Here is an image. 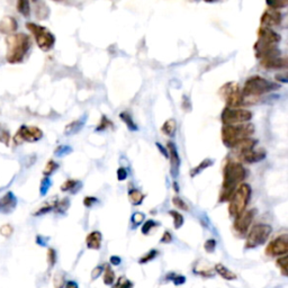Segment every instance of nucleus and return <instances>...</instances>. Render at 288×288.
Returning a JSON list of instances; mask_svg holds the SVG:
<instances>
[{
    "label": "nucleus",
    "mask_w": 288,
    "mask_h": 288,
    "mask_svg": "<svg viewBox=\"0 0 288 288\" xmlns=\"http://www.w3.org/2000/svg\"><path fill=\"white\" fill-rule=\"evenodd\" d=\"M247 176V171L244 167L239 162L228 161L223 170V183L222 190L219 194V201H228L231 199L233 193L243 181Z\"/></svg>",
    "instance_id": "obj_1"
},
{
    "label": "nucleus",
    "mask_w": 288,
    "mask_h": 288,
    "mask_svg": "<svg viewBox=\"0 0 288 288\" xmlns=\"http://www.w3.org/2000/svg\"><path fill=\"white\" fill-rule=\"evenodd\" d=\"M7 55L6 59L9 63L17 64L23 62L26 54L32 46L31 37L27 34L17 33L9 35L6 38Z\"/></svg>",
    "instance_id": "obj_2"
},
{
    "label": "nucleus",
    "mask_w": 288,
    "mask_h": 288,
    "mask_svg": "<svg viewBox=\"0 0 288 288\" xmlns=\"http://www.w3.org/2000/svg\"><path fill=\"white\" fill-rule=\"evenodd\" d=\"M278 88V86L272 84L271 81L267 80V79L260 77V75H252L243 86V89L241 93H242L243 104H248L251 105V103H254V100L260 97L261 95L272 91Z\"/></svg>",
    "instance_id": "obj_3"
},
{
    "label": "nucleus",
    "mask_w": 288,
    "mask_h": 288,
    "mask_svg": "<svg viewBox=\"0 0 288 288\" xmlns=\"http://www.w3.org/2000/svg\"><path fill=\"white\" fill-rule=\"evenodd\" d=\"M254 132V126L250 123L230 124L222 127V141L225 146L233 149L242 140L250 138Z\"/></svg>",
    "instance_id": "obj_4"
},
{
    "label": "nucleus",
    "mask_w": 288,
    "mask_h": 288,
    "mask_svg": "<svg viewBox=\"0 0 288 288\" xmlns=\"http://www.w3.org/2000/svg\"><path fill=\"white\" fill-rule=\"evenodd\" d=\"M251 187L248 183H240L233 193V195L230 199L229 205V212L230 215L233 217H236L241 213L246 211V208L249 204L251 198Z\"/></svg>",
    "instance_id": "obj_5"
},
{
    "label": "nucleus",
    "mask_w": 288,
    "mask_h": 288,
    "mask_svg": "<svg viewBox=\"0 0 288 288\" xmlns=\"http://www.w3.org/2000/svg\"><path fill=\"white\" fill-rule=\"evenodd\" d=\"M27 30L34 35L37 46L42 51L48 52L55 44V36H54L48 28L35 23H27Z\"/></svg>",
    "instance_id": "obj_6"
},
{
    "label": "nucleus",
    "mask_w": 288,
    "mask_h": 288,
    "mask_svg": "<svg viewBox=\"0 0 288 288\" xmlns=\"http://www.w3.org/2000/svg\"><path fill=\"white\" fill-rule=\"evenodd\" d=\"M271 232V226L268 224H255L248 234L246 248L247 249H253V248L262 246L269 239Z\"/></svg>",
    "instance_id": "obj_7"
},
{
    "label": "nucleus",
    "mask_w": 288,
    "mask_h": 288,
    "mask_svg": "<svg viewBox=\"0 0 288 288\" xmlns=\"http://www.w3.org/2000/svg\"><path fill=\"white\" fill-rule=\"evenodd\" d=\"M222 122L224 125L248 123L252 118V113L243 108H230L226 107L222 111Z\"/></svg>",
    "instance_id": "obj_8"
},
{
    "label": "nucleus",
    "mask_w": 288,
    "mask_h": 288,
    "mask_svg": "<svg viewBox=\"0 0 288 288\" xmlns=\"http://www.w3.org/2000/svg\"><path fill=\"white\" fill-rule=\"evenodd\" d=\"M219 95L225 100L226 105L230 108H237L240 105H243L242 93L235 82H228L219 90Z\"/></svg>",
    "instance_id": "obj_9"
},
{
    "label": "nucleus",
    "mask_w": 288,
    "mask_h": 288,
    "mask_svg": "<svg viewBox=\"0 0 288 288\" xmlns=\"http://www.w3.org/2000/svg\"><path fill=\"white\" fill-rule=\"evenodd\" d=\"M43 138V132L41 128L36 126H21L16 133L14 142L19 144L21 142H36Z\"/></svg>",
    "instance_id": "obj_10"
},
{
    "label": "nucleus",
    "mask_w": 288,
    "mask_h": 288,
    "mask_svg": "<svg viewBox=\"0 0 288 288\" xmlns=\"http://www.w3.org/2000/svg\"><path fill=\"white\" fill-rule=\"evenodd\" d=\"M288 251V237L286 234L277 236L276 239L270 241V243L266 248V253L270 257H278L285 255Z\"/></svg>",
    "instance_id": "obj_11"
},
{
    "label": "nucleus",
    "mask_w": 288,
    "mask_h": 288,
    "mask_svg": "<svg viewBox=\"0 0 288 288\" xmlns=\"http://www.w3.org/2000/svg\"><path fill=\"white\" fill-rule=\"evenodd\" d=\"M257 213L255 210H249V211H244L243 213H241L239 216H236L235 221H234V230L241 234V235H244L248 232V230L250 229L251 223L253 221L254 215Z\"/></svg>",
    "instance_id": "obj_12"
},
{
    "label": "nucleus",
    "mask_w": 288,
    "mask_h": 288,
    "mask_svg": "<svg viewBox=\"0 0 288 288\" xmlns=\"http://www.w3.org/2000/svg\"><path fill=\"white\" fill-rule=\"evenodd\" d=\"M283 16L280 14L279 10L276 9H271L269 8L267 10H265V13L262 14V16L260 18V23L262 25V27H272V26H277L282 23Z\"/></svg>",
    "instance_id": "obj_13"
},
{
    "label": "nucleus",
    "mask_w": 288,
    "mask_h": 288,
    "mask_svg": "<svg viewBox=\"0 0 288 288\" xmlns=\"http://www.w3.org/2000/svg\"><path fill=\"white\" fill-rule=\"evenodd\" d=\"M16 206H17V198L14 193L8 192L0 198V213L1 214L12 213V212L16 208Z\"/></svg>",
    "instance_id": "obj_14"
},
{
    "label": "nucleus",
    "mask_w": 288,
    "mask_h": 288,
    "mask_svg": "<svg viewBox=\"0 0 288 288\" xmlns=\"http://www.w3.org/2000/svg\"><path fill=\"white\" fill-rule=\"evenodd\" d=\"M168 157L170 158V165H171V175L174 177H177L180 167V157L178 154L177 147L172 142L168 143Z\"/></svg>",
    "instance_id": "obj_15"
},
{
    "label": "nucleus",
    "mask_w": 288,
    "mask_h": 288,
    "mask_svg": "<svg viewBox=\"0 0 288 288\" xmlns=\"http://www.w3.org/2000/svg\"><path fill=\"white\" fill-rule=\"evenodd\" d=\"M258 39L260 41L270 43V44H278L280 42V37L279 34H277L276 32H273L272 30H270L268 27H260L258 30Z\"/></svg>",
    "instance_id": "obj_16"
},
{
    "label": "nucleus",
    "mask_w": 288,
    "mask_h": 288,
    "mask_svg": "<svg viewBox=\"0 0 288 288\" xmlns=\"http://www.w3.org/2000/svg\"><path fill=\"white\" fill-rule=\"evenodd\" d=\"M18 28L17 20L12 16H5L0 19V33L13 35Z\"/></svg>",
    "instance_id": "obj_17"
},
{
    "label": "nucleus",
    "mask_w": 288,
    "mask_h": 288,
    "mask_svg": "<svg viewBox=\"0 0 288 288\" xmlns=\"http://www.w3.org/2000/svg\"><path fill=\"white\" fill-rule=\"evenodd\" d=\"M261 66L266 69H284L287 67V60L285 57H280L279 55L270 56L267 59L261 60Z\"/></svg>",
    "instance_id": "obj_18"
},
{
    "label": "nucleus",
    "mask_w": 288,
    "mask_h": 288,
    "mask_svg": "<svg viewBox=\"0 0 288 288\" xmlns=\"http://www.w3.org/2000/svg\"><path fill=\"white\" fill-rule=\"evenodd\" d=\"M240 159L247 162V163H254V162H258L260 160H264L266 157V152L264 150H259L255 151L254 149H252L248 152H244L242 154H240Z\"/></svg>",
    "instance_id": "obj_19"
},
{
    "label": "nucleus",
    "mask_w": 288,
    "mask_h": 288,
    "mask_svg": "<svg viewBox=\"0 0 288 288\" xmlns=\"http://www.w3.org/2000/svg\"><path fill=\"white\" fill-rule=\"evenodd\" d=\"M102 241L103 235L99 231H92L86 237V243H87L88 249L91 250H99L102 248Z\"/></svg>",
    "instance_id": "obj_20"
},
{
    "label": "nucleus",
    "mask_w": 288,
    "mask_h": 288,
    "mask_svg": "<svg viewBox=\"0 0 288 288\" xmlns=\"http://www.w3.org/2000/svg\"><path fill=\"white\" fill-rule=\"evenodd\" d=\"M214 269H215V271L217 272L223 279H225V280H235L236 279L235 273H234L232 270H230L228 267H225L224 265L216 264Z\"/></svg>",
    "instance_id": "obj_21"
},
{
    "label": "nucleus",
    "mask_w": 288,
    "mask_h": 288,
    "mask_svg": "<svg viewBox=\"0 0 288 288\" xmlns=\"http://www.w3.org/2000/svg\"><path fill=\"white\" fill-rule=\"evenodd\" d=\"M194 272L197 273V275L203 276V277H213L215 275V270H213L210 267H207L206 265L201 266L200 262H196L195 267H194Z\"/></svg>",
    "instance_id": "obj_22"
},
{
    "label": "nucleus",
    "mask_w": 288,
    "mask_h": 288,
    "mask_svg": "<svg viewBox=\"0 0 288 288\" xmlns=\"http://www.w3.org/2000/svg\"><path fill=\"white\" fill-rule=\"evenodd\" d=\"M176 129H177V123H176V121L174 120V118L165 121L164 124L162 125V127H161L162 133L168 136H174L175 133H176Z\"/></svg>",
    "instance_id": "obj_23"
},
{
    "label": "nucleus",
    "mask_w": 288,
    "mask_h": 288,
    "mask_svg": "<svg viewBox=\"0 0 288 288\" xmlns=\"http://www.w3.org/2000/svg\"><path fill=\"white\" fill-rule=\"evenodd\" d=\"M128 198L133 205H141L144 200V194L139 189H132L128 192Z\"/></svg>",
    "instance_id": "obj_24"
},
{
    "label": "nucleus",
    "mask_w": 288,
    "mask_h": 288,
    "mask_svg": "<svg viewBox=\"0 0 288 288\" xmlns=\"http://www.w3.org/2000/svg\"><path fill=\"white\" fill-rule=\"evenodd\" d=\"M17 10L24 17L31 15V3L30 0H17Z\"/></svg>",
    "instance_id": "obj_25"
},
{
    "label": "nucleus",
    "mask_w": 288,
    "mask_h": 288,
    "mask_svg": "<svg viewBox=\"0 0 288 288\" xmlns=\"http://www.w3.org/2000/svg\"><path fill=\"white\" fill-rule=\"evenodd\" d=\"M115 280H116V277H115L114 270L106 265L105 270H104V283H105V285L110 286L115 283Z\"/></svg>",
    "instance_id": "obj_26"
},
{
    "label": "nucleus",
    "mask_w": 288,
    "mask_h": 288,
    "mask_svg": "<svg viewBox=\"0 0 288 288\" xmlns=\"http://www.w3.org/2000/svg\"><path fill=\"white\" fill-rule=\"evenodd\" d=\"M213 164V160L211 159H205L204 161H201L199 164L197 165V167H195L192 170V172H190V175H192V177H195V176H197L198 174H200L201 171L205 170V169L211 167V165Z\"/></svg>",
    "instance_id": "obj_27"
},
{
    "label": "nucleus",
    "mask_w": 288,
    "mask_h": 288,
    "mask_svg": "<svg viewBox=\"0 0 288 288\" xmlns=\"http://www.w3.org/2000/svg\"><path fill=\"white\" fill-rule=\"evenodd\" d=\"M56 201L57 200H54V201H51V203H46L45 205H43L42 207H39L38 210L35 212L34 216H41V215L48 214L49 212L54 210V207H55V205H56Z\"/></svg>",
    "instance_id": "obj_28"
},
{
    "label": "nucleus",
    "mask_w": 288,
    "mask_h": 288,
    "mask_svg": "<svg viewBox=\"0 0 288 288\" xmlns=\"http://www.w3.org/2000/svg\"><path fill=\"white\" fill-rule=\"evenodd\" d=\"M169 215H170L172 219H174L175 229L178 230L181 228L183 224V216L177 211H169Z\"/></svg>",
    "instance_id": "obj_29"
},
{
    "label": "nucleus",
    "mask_w": 288,
    "mask_h": 288,
    "mask_svg": "<svg viewBox=\"0 0 288 288\" xmlns=\"http://www.w3.org/2000/svg\"><path fill=\"white\" fill-rule=\"evenodd\" d=\"M69 199L68 198H64V199L60 200V201H56V205L55 207H54V211H55V213L57 214H63L66 213V211L69 208Z\"/></svg>",
    "instance_id": "obj_30"
},
{
    "label": "nucleus",
    "mask_w": 288,
    "mask_h": 288,
    "mask_svg": "<svg viewBox=\"0 0 288 288\" xmlns=\"http://www.w3.org/2000/svg\"><path fill=\"white\" fill-rule=\"evenodd\" d=\"M113 288H133V283L128 278L122 276L117 280H115Z\"/></svg>",
    "instance_id": "obj_31"
},
{
    "label": "nucleus",
    "mask_w": 288,
    "mask_h": 288,
    "mask_svg": "<svg viewBox=\"0 0 288 288\" xmlns=\"http://www.w3.org/2000/svg\"><path fill=\"white\" fill-rule=\"evenodd\" d=\"M266 2H267L269 8L278 10V9L285 8L287 6L288 0H266Z\"/></svg>",
    "instance_id": "obj_32"
},
{
    "label": "nucleus",
    "mask_w": 288,
    "mask_h": 288,
    "mask_svg": "<svg viewBox=\"0 0 288 288\" xmlns=\"http://www.w3.org/2000/svg\"><path fill=\"white\" fill-rule=\"evenodd\" d=\"M121 118L124 121V123L126 125H127V127L129 129H132V131H136V129H138V126H136L135 122L133 121V118L131 117V115H128L127 113H125V111H123V113L121 114Z\"/></svg>",
    "instance_id": "obj_33"
},
{
    "label": "nucleus",
    "mask_w": 288,
    "mask_h": 288,
    "mask_svg": "<svg viewBox=\"0 0 288 288\" xmlns=\"http://www.w3.org/2000/svg\"><path fill=\"white\" fill-rule=\"evenodd\" d=\"M57 168H59V164H57L55 161L50 160L48 163H46L44 170H43V175H44L45 177H50Z\"/></svg>",
    "instance_id": "obj_34"
},
{
    "label": "nucleus",
    "mask_w": 288,
    "mask_h": 288,
    "mask_svg": "<svg viewBox=\"0 0 288 288\" xmlns=\"http://www.w3.org/2000/svg\"><path fill=\"white\" fill-rule=\"evenodd\" d=\"M158 254H159V251L158 250H150L146 254H144L143 257L140 259L139 262L140 264H147V262L153 261V259H156Z\"/></svg>",
    "instance_id": "obj_35"
},
{
    "label": "nucleus",
    "mask_w": 288,
    "mask_h": 288,
    "mask_svg": "<svg viewBox=\"0 0 288 288\" xmlns=\"http://www.w3.org/2000/svg\"><path fill=\"white\" fill-rule=\"evenodd\" d=\"M79 185V182L77 180H73V179H68L66 182L62 183V186H61V190L62 192H72V190L75 189V187Z\"/></svg>",
    "instance_id": "obj_36"
},
{
    "label": "nucleus",
    "mask_w": 288,
    "mask_h": 288,
    "mask_svg": "<svg viewBox=\"0 0 288 288\" xmlns=\"http://www.w3.org/2000/svg\"><path fill=\"white\" fill-rule=\"evenodd\" d=\"M56 251L53 249V248H49L48 250V265L49 268L52 269L56 264Z\"/></svg>",
    "instance_id": "obj_37"
},
{
    "label": "nucleus",
    "mask_w": 288,
    "mask_h": 288,
    "mask_svg": "<svg viewBox=\"0 0 288 288\" xmlns=\"http://www.w3.org/2000/svg\"><path fill=\"white\" fill-rule=\"evenodd\" d=\"M144 219H145V214L141 213V212H136V213L132 215L131 221H132V224L136 228V226L142 224V223L144 222Z\"/></svg>",
    "instance_id": "obj_38"
},
{
    "label": "nucleus",
    "mask_w": 288,
    "mask_h": 288,
    "mask_svg": "<svg viewBox=\"0 0 288 288\" xmlns=\"http://www.w3.org/2000/svg\"><path fill=\"white\" fill-rule=\"evenodd\" d=\"M13 233H14L13 225L3 224L1 228H0V234H1V236L6 237V239H8V237L12 236Z\"/></svg>",
    "instance_id": "obj_39"
},
{
    "label": "nucleus",
    "mask_w": 288,
    "mask_h": 288,
    "mask_svg": "<svg viewBox=\"0 0 288 288\" xmlns=\"http://www.w3.org/2000/svg\"><path fill=\"white\" fill-rule=\"evenodd\" d=\"M54 288H63L64 285V275L62 272H57L54 275L53 278Z\"/></svg>",
    "instance_id": "obj_40"
},
{
    "label": "nucleus",
    "mask_w": 288,
    "mask_h": 288,
    "mask_svg": "<svg viewBox=\"0 0 288 288\" xmlns=\"http://www.w3.org/2000/svg\"><path fill=\"white\" fill-rule=\"evenodd\" d=\"M172 204L175 205L176 207H178V208H180V210H182V211H189V207H188V205H187L185 201L182 200V198H180V197H178V196H175L174 198H172Z\"/></svg>",
    "instance_id": "obj_41"
},
{
    "label": "nucleus",
    "mask_w": 288,
    "mask_h": 288,
    "mask_svg": "<svg viewBox=\"0 0 288 288\" xmlns=\"http://www.w3.org/2000/svg\"><path fill=\"white\" fill-rule=\"evenodd\" d=\"M158 223L156 221H153V219H149V221H146L145 223H144V225L142 226L141 231L143 234H145V235H147V234L150 233L151 230H152L153 228H156Z\"/></svg>",
    "instance_id": "obj_42"
},
{
    "label": "nucleus",
    "mask_w": 288,
    "mask_h": 288,
    "mask_svg": "<svg viewBox=\"0 0 288 288\" xmlns=\"http://www.w3.org/2000/svg\"><path fill=\"white\" fill-rule=\"evenodd\" d=\"M277 266H278L280 271L284 276H287V257L286 254L283 255L282 258H279L278 260H277Z\"/></svg>",
    "instance_id": "obj_43"
},
{
    "label": "nucleus",
    "mask_w": 288,
    "mask_h": 288,
    "mask_svg": "<svg viewBox=\"0 0 288 288\" xmlns=\"http://www.w3.org/2000/svg\"><path fill=\"white\" fill-rule=\"evenodd\" d=\"M50 187H51V180L49 179V177H45L42 180L41 182V188H39V192H41V195L44 196L48 193V190Z\"/></svg>",
    "instance_id": "obj_44"
},
{
    "label": "nucleus",
    "mask_w": 288,
    "mask_h": 288,
    "mask_svg": "<svg viewBox=\"0 0 288 288\" xmlns=\"http://www.w3.org/2000/svg\"><path fill=\"white\" fill-rule=\"evenodd\" d=\"M110 124H111V123H110V121L108 120L107 117L103 116V117H102V121H100V123H99V125H98V127H97V131H98V132L105 131V129H107L108 127H109V125H110Z\"/></svg>",
    "instance_id": "obj_45"
},
{
    "label": "nucleus",
    "mask_w": 288,
    "mask_h": 288,
    "mask_svg": "<svg viewBox=\"0 0 288 288\" xmlns=\"http://www.w3.org/2000/svg\"><path fill=\"white\" fill-rule=\"evenodd\" d=\"M9 140H10L9 132L6 131V129H3V128H0V142L6 144V145H8Z\"/></svg>",
    "instance_id": "obj_46"
},
{
    "label": "nucleus",
    "mask_w": 288,
    "mask_h": 288,
    "mask_svg": "<svg viewBox=\"0 0 288 288\" xmlns=\"http://www.w3.org/2000/svg\"><path fill=\"white\" fill-rule=\"evenodd\" d=\"M204 248H205V250H206L208 252V253H213L214 250H215V248H216V241L214 239L207 240L206 242H205Z\"/></svg>",
    "instance_id": "obj_47"
},
{
    "label": "nucleus",
    "mask_w": 288,
    "mask_h": 288,
    "mask_svg": "<svg viewBox=\"0 0 288 288\" xmlns=\"http://www.w3.org/2000/svg\"><path fill=\"white\" fill-rule=\"evenodd\" d=\"M172 278L171 280L175 283V285H181L186 282V278L183 276H180V275H175V273H171Z\"/></svg>",
    "instance_id": "obj_48"
},
{
    "label": "nucleus",
    "mask_w": 288,
    "mask_h": 288,
    "mask_svg": "<svg viewBox=\"0 0 288 288\" xmlns=\"http://www.w3.org/2000/svg\"><path fill=\"white\" fill-rule=\"evenodd\" d=\"M97 201H98V199H97L96 197H89V196H87V197H85L84 204H85L86 207H92V205L96 204Z\"/></svg>",
    "instance_id": "obj_49"
},
{
    "label": "nucleus",
    "mask_w": 288,
    "mask_h": 288,
    "mask_svg": "<svg viewBox=\"0 0 288 288\" xmlns=\"http://www.w3.org/2000/svg\"><path fill=\"white\" fill-rule=\"evenodd\" d=\"M127 178V170H126L125 168H120L117 170V179L120 180V181H123Z\"/></svg>",
    "instance_id": "obj_50"
},
{
    "label": "nucleus",
    "mask_w": 288,
    "mask_h": 288,
    "mask_svg": "<svg viewBox=\"0 0 288 288\" xmlns=\"http://www.w3.org/2000/svg\"><path fill=\"white\" fill-rule=\"evenodd\" d=\"M161 243H171L172 242V235L169 231H165L163 235L161 237Z\"/></svg>",
    "instance_id": "obj_51"
},
{
    "label": "nucleus",
    "mask_w": 288,
    "mask_h": 288,
    "mask_svg": "<svg viewBox=\"0 0 288 288\" xmlns=\"http://www.w3.org/2000/svg\"><path fill=\"white\" fill-rule=\"evenodd\" d=\"M102 272H103V267H100V266H99V267H96L91 271V278L93 280L97 279L100 276V273H102Z\"/></svg>",
    "instance_id": "obj_52"
},
{
    "label": "nucleus",
    "mask_w": 288,
    "mask_h": 288,
    "mask_svg": "<svg viewBox=\"0 0 288 288\" xmlns=\"http://www.w3.org/2000/svg\"><path fill=\"white\" fill-rule=\"evenodd\" d=\"M109 261H110V264H111V265L118 266V265H121L122 259H121L120 257H117V255H111L110 259H109Z\"/></svg>",
    "instance_id": "obj_53"
},
{
    "label": "nucleus",
    "mask_w": 288,
    "mask_h": 288,
    "mask_svg": "<svg viewBox=\"0 0 288 288\" xmlns=\"http://www.w3.org/2000/svg\"><path fill=\"white\" fill-rule=\"evenodd\" d=\"M66 288H79V286L77 283L73 282V280H70V282H68L66 284Z\"/></svg>",
    "instance_id": "obj_54"
},
{
    "label": "nucleus",
    "mask_w": 288,
    "mask_h": 288,
    "mask_svg": "<svg viewBox=\"0 0 288 288\" xmlns=\"http://www.w3.org/2000/svg\"><path fill=\"white\" fill-rule=\"evenodd\" d=\"M205 1H207V2H212V1H213V0H205Z\"/></svg>",
    "instance_id": "obj_55"
},
{
    "label": "nucleus",
    "mask_w": 288,
    "mask_h": 288,
    "mask_svg": "<svg viewBox=\"0 0 288 288\" xmlns=\"http://www.w3.org/2000/svg\"><path fill=\"white\" fill-rule=\"evenodd\" d=\"M54 1H62V0H54Z\"/></svg>",
    "instance_id": "obj_56"
}]
</instances>
